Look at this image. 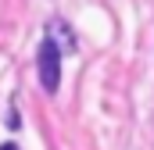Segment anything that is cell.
<instances>
[{"label":"cell","mask_w":154,"mask_h":150,"mask_svg":"<svg viewBox=\"0 0 154 150\" xmlns=\"http://www.w3.org/2000/svg\"><path fill=\"white\" fill-rule=\"evenodd\" d=\"M36 72H39V86H43L47 93H57V86H61V50H57L54 39H43V43H39Z\"/></svg>","instance_id":"cell-1"},{"label":"cell","mask_w":154,"mask_h":150,"mask_svg":"<svg viewBox=\"0 0 154 150\" xmlns=\"http://www.w3.org/2000/svg\"><path fill=\"white\" fill-rule=\"evenodd\" d=\"M0 150H18V147H14V143H4V147H0Z\"/></svg>","instance_id":"cell-2"}]
</instances>
